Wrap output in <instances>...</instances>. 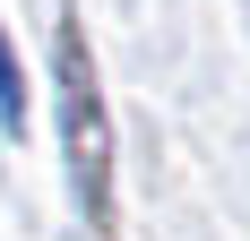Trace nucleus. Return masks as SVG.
<instances>
[{
	"mask_svg": "<svg viewBox=\"0 0 250 241\" xmlns=\"http://www.w3.org/2000/svg\"><path fill=\"white\" fill-rule=\"evenodd\" d=\"M0 120H9V129H26V78H18V52H9V35H0Z\"/></svg>",
	"mask_w": 250,
	"mask_h": 241,
	"instance_id": "2",
	"label": "nucleus"
},
{
	"mask_svg": "<svg viewBox=\"0 0 250 241\" xmlns=\"http://www.w3.org/2000/svg\"><path fill=\"white\" fill-rule=\"evenodd\" d=\"M61 120H69V190L86 207V224L112 241V120H104L95 52H86L78 18H61Z\"/></svg>",
	"mask_w": 250,
	"mask_h": 241,
	"instance_id": "1",
	"label": "nucleus"
}]
</instances>
